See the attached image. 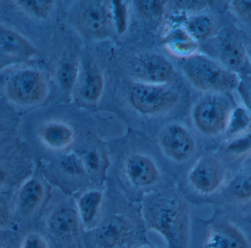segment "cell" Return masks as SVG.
<instances>
[{
	"label": "cell",
	"instance_id": "obj_1",
	"mask_svg": "<svg viewBox=\"0 0 251 248\" xmlns=\"http://www.w3.org/2000/svg\"><path fill=\"white\" fill-rule=\"evenodd\" d=\"M143 215L148 228L162 236L168 248H188L190 214L179 195L174 191L152 195L145 200Z\"/></svg>",
	"mask_w": 251,
	"mask_h": 248
},
{
	"label": "cell",
	"instance_id": "obj_2",
	"mask_svg": "<svg viewBox=\"0 0 251 248\" xmlns=\"http://www.w3.org/2000/svg\"><path fill=\"white\" fill-rule=\"evenodd\" d=\"M181 69L195 88L207 94H227L237 89L240 82L235 72L203 54L185 57Z\"/></svg>",
	"mask_w": 251,
	"mask_h": 248
},
{
	"label": "cell",
	"instance_id": "obj_3",
	"mask_svg": "<svg viewBox=\"0 0 251 248\" xmlns=\"http://www.w3.org/2000/svg\"><path fill=\"white\" fill-rule=\"evenodd\" d=\"M234 110L226 94H208L194 107L193 121L203 134L216 135L227 129Z\"/></svg>",
	"mask_w": 251,
	"mask_h": 248
},
{
	"label": "cell",
	"instance_id": "obj_4",
	"mask_svg": "<svg viewBox=\"0 0 251 248\" xmlns=\"http://www.w3.org/2000/svg\"><path fill=\"white\" fill-rule=\"evenodd\" d=\"M129 100L132 107L141 114L156 116L175 107L179 100L177 91L165 85L137 82L131 88Z\"/></svg>",
	"mask_w": 251,
	"mask_h": 248
},
{
	"label": "cell",
	"instance_id": "obj_5",
	"mask_svg": "<svg viewBox=\"0 0 251 248\" xmlns=\"http://www.w3.org/2000/svg\"><path fill=\"white\" fill-rule=\"evenodd\" d=\"M7 94L10 99L22 105L41 102L47 94V85L38 71L26 69L14 74L7 82Z\"/></svg>",
	"mask_w": 251,
	"mask_h": 248
},
{
	"label": "cell",
	"instance_id": "obj_6",
	"mask_svg": "<svg viewBox=\"0 0 251 248\" xmlns=\"http://www.w3.org/2000/svg\"><path fill=\"white\" fill-rule=\"evenodd\" d=\"M129 72L138 82L154 85L168 84L176 74L173 65L157 54L137 56L130 63Z\"/></svg>",
	"mask_w": 251,
	"mask_h": 248
},
{
	"label": "cell",
	"instance_id": "obj_7",
	"mask_svg": "<svg viewBox=\"0 0 251 248\" xmlns=\"http://www.w3.org/2000/svg\"><path fill=\"white\" fill-rule=\"evenodd\" d=\"M225 171L219 160L211 156L200 158L188 174L190 187L199 194L215 193L224 183Z\"/></svg>",
	"mask_w": 251,
	"mask_h": 248
},
{
	"label": "cell",
	"instance_id": "obj_8",
	"mask_svg": "<svg viewBox=\"0 0 251 248\" xmlns=\"http://www.w3.org/2000/svg\"><path fill=\"white\" fill-rule=\"evenodd\" d=\"M159 146L165 156L176 162H184L196 151V141L182 125L171 124L162 129L159 136Z\"/></svg>",
	"mask_w": 251,
	"mask_h": 248
},
{
	"label": "cell",
	"instance_id": "obj_9",
	"mask_svg": "<svg viewBox=\"0 0 251 248\" xmlns=\"http://www.w3.org/2000/svg\"><path fill=\"white\" fill-rule=\"evenodd\" d=\"M134 227L129 220L116 215L104 220L94 231L97 248H122L132 238Z\"/></svg>",
	"mask_w": 251,
	"mask_h": 248
},
{
	"label": "cell",
	"instance_id": "obj_10",
	"mask_svg": "<svg viewBox=\"0 0 251 248\" xmlns=\"http://www.w3.org/2000/svg\"><path fill=\"white\" fill-rule=\"evenodd\" d=\"M112 13L101 1L86 3L79 12V27L94 38L107 36L111 30Z\"/></svg>",
	"mask_w": 251,
	"mask_h": 248
},
{
	"label": "cell",
	"instance_id": "obj_11",
	"mask_svg": "<svg viewBox=\"0 0 251 248\" xmlns=\"http://www.w3.org/2000/svg\"><path fill=\"white\" fill-rule=\"evenodd\" d=\"M220 60L223 66L235 72L240 70L246 61L247 51L238 32L228 27L220 32L218 39Z\"/></svg>",
	"mask_w": 251,
	"mask_h": 248
},
{
	"label": "cell",
	"instance_id": "obj_12",
	"mask_svg": "<svg viewBox=\"0 0 251 248\" xmlns=\"http://www.w3.org/2000/svg\"><path fill=\"white\" fill-rule=\"evenodd\" d=\"M127 181L136 187H148L153 185L160 178L156 164L149 156L134 153L127 158L124 166Z\"/></svg>",
	"mask_w": 251,
	"mask_h": 248
},
{
	"label": "cell",
	"instance_id": "obj_13",
	"mask_svg": "<svg viewBox=\"0 0 251 248\" xmlns=\"http://www.w3.org/2000/svg\"><path fill=\"white\" fill-rule=\"evenodd\" d=\"M204 245L205 248H251L243 231L226 222L216 223L211 225Z\"/></svg>",
	"mask_w": 251,
	"mask_h": 248
},
{
	"label": "cell",
	"instance_id": "obj_14",
	"mask_svg": "<svg viewBox=\"0 0 251 248\" xmlns=\"http://www.w3.org/2000/svg\"><path fill=\"white\" fill-rule=\"evenodd\" d=\"M49 225L54 236L69 241L79 236L82 223L76 209L63 208L51 215Z\"/></svg>",
	"mask_w": 251,
	"mask_h": 248
},
{
	"label": "cell",
	"instance_id": "obj_15",
	"mask_svg": "<svg viewBox=\"0 0 251 248\" xmlns=\"http://www.w3.org/2000/svg\"><path fill=\"white\" fill-rule=\"evenodd\" d=\"M78 91L81 98L90 104L97 103L102 95L104 78L98 67L93 64L83 66L79 71Z\"/></svg>",
	"mask_w": 251,
	"mask_h": 248
},
{
	"label": "cell",
	"instance_id": "obj_16",
	"mask_svg": "<svg viewBox=\"0 0 251 248\" xmlns=\"http://www.w3.org/2000/svg\"><path fill=\"white\" fill-rule=\"evenodd\" d=\"M102 201V193L98 190H90L79 197L76 205V211L84 228L90 229L94 226Z\"/></svg>",
	"mask_w": 251,
	"mask_h": 248
},
{
	"label": "cell",
	"instance_id": "obj_17",
	"mask_svg": "<svg viewBox=\"0 0 251 248\" xmlns=\"http://www.w3.org/2000/svg\"><path fill=\"white\" fill-rule=\"evenodd\" d=\"M41 137L48 147L55 150H63L73 143L75 131L68 124L52 122L43 128Z\"/></svg>",
	"mask_w": 251,
	"mask_h": 248
},
{
	"label": "cell",
	"instance_id": "obj_18",
	"mask_svg": "<svg viewBox=\"0 0 251 248\" xmlns=\"http://www.w3.org/2000/svg\"><path fill=\"white\" fill-rule=\"evenodd\" d=\"M44 196V189L41 183L35 180L25 184L19 196L21 210L29 214L38 208Z\"/></svg>",
	"mask_w": 251,
	"mask_h": 248
},
{
	"label": "cell",
	"instance_id": "obj_19",
	"mask_svg": "<svg viewBox=\"0 0 251 248\" xmlns=\"http://www.w3.org/2000/svg\"><path fill=\"white\" fill-rule=\"evenodd\" d=\"M184 30L194 41H203L213 30V20L207 14H199L187 19Z\"/></svg>",
	"mask_w": 251,
	"mask_h": 248
},
{
	"label": "cell",
	"instance_id": "obj_20",
	"mask_svg": "<svg viewBox=\"0 0 251 248\" xmlns=\"http://www.w3.org/2000/svg\"><path fill=\"white\" fill-rule=\"evenodd\" d=\"M0 49L12 56H26L31 51L29 44L25 40L10 31H3L0 33Z\"/></svg>",
	"mask_w": 251,
	"mask_h": 248
},
{
	"label": "cell",
	"instance_id": "obj_21",
	"mask_svg": "<svg viewBox=\"0 0 251 248\" xmlns=\"http://www.w3.org/2000/svg\"><path fill=\"white\" fill-rule=\"evenodd\" d=\"M79 66L75 60H68L63 63L57 73V79L60 85L66 90H71L77 82Z\"/></svg>",
	"mask_w": 251,
	"mask_h": 248
},
{
	"label": "cell",
	"instance_id": "obj_22",
	"mask_svg": "<svg viewBox=\"0 0 251 248\" xmlns=\"http://www.w3.org/2000/svg\"><path fill=\"white\" fill-rule=\"evenodd\" d=\"M193 41L184 29L176 31L168 42L173 52L178 55L184 56V58L191 55V49L193 47Z\"/></svg>",
	"mask_w": 251,
	"mask_h": 248
},
{
	"label": "cell",
	"instance_id": "obj_23",
	"mask_svg": "<svg viewBox=\"0 0 251 248\" xmlns=\"http://www.w3.org/2000/svg\"><path fill=\"white\" fill-rule=\"evenodd\" d=\"M230 195L236 200H251V175H240L234 178L228 187Z\"/></svg>",
	"mask_w": 251,
	"mask_h": 248
},
{
	"label": "cell",
	"instance_id": "obj_24",
	"mask_svg": "<svg viewBox=\"0 0 251 248\" xmlns=\"http://www.w3.org/2000/svg\"><path fill=\"white\" fill-rule=\"evenodd\" d=\"M250 124L249 116L243 109H236L233 111L231 119L228 123V130L231 134H243L245 130H247Z\"/></svg>",
	"mask_w": 251,
	"mask_h": 248
},
{
	"label": "cell",
	"instance_id": "obj_25",
	"mask_svg": "<svg viewBox=\"0 0 251 248\" xmlns=\"http://www.w3.org/2000/svg\"><path fill=\"white\" fill-rule=\"evenodd\" d=\"M228 150L235 154L241 155L251 150V131L240 134L233 140L228 147Z\"/></svg>",
	"mask_w": 251,
	"mask_h": 248
},
{
	"label": "cell",
	"instance_id": "obj_26",
	"mask_svg": "<svg viewBox=\"0 0 251 248\" xmlns=\"http://www.w3.org/2000/svg\"><path fill=\"white\" fill-rule=\"evenodd\" d=\"M28 11L39 17H46L52 8L51 1H19Z\"/></svg>",
	"mask_w": 251,
	"mask_h": 248
},
{
	"label": "cell",
	"instance_id": "obj_27",
	"mask_svg": "<svg viewBox=\"0 0 251 248\" xmlns=\"http://www.w3.org/2000/svg\"><path fill=\"white\" fill-rule=\"evenodd\" d=\"M21 248H49V246L43 236L36 233H32L25 237Z\"/></svg>",
	"mask_w": 251,
	"mask_h": 248
},
{
	"label": "cell",
	"instance_id": "obj_28",
	"mask_svg": "<svg viewBox=\"0 0 251 248\" xmlns=\"http://www.w3.org/2000/svg\"><path fill=\"white\" fill-rule=\"evenodd\" d=\"M237 88L245 106L251 113V77L240 81Z\"/></svg>",
	"mask_w": 251,
	"mask_h": 248
},
{
	"label": "cell",
	"instance_id": "obj_29",
	"mask_svg": "<svg viewBox=\"0 0 251 248\" xmlns=\"http://www.w3.org/2000/svg\"><path fill=\"white\" fill-rule=\"evenodd\" d=\"M232 7L240 17L251 22V1H233Z\"/></svg>",
	"mask_w": 251,
	"mask_h": 248
},
{
	"label": "cell",
	"instance_id": "obj_30",
	"mask_svg": "<svg viewBox=\"0 0 251 248\" xmlns=\"http://www.w3.org/2000/svg\"><path fill=\"white\" fill-rule=\"evenodd\" d=\"M246 51H247V57L251 62V46L248 50H246Z\"/></svg>",
	"mask_w": 251,
	"mask_h": 248
},
{
	"label": "cell",
	"instance_id": "obj_31",
	"mask_svg": "<svg viewBox=\"0 0 251 248\" xmlns=\"http://www.w3.org/2000/svg\"><path fill=\"white\" fill-rule=\"evenodd\" d=\"M4 173L0 170V184L2 182L3 180H4Z\"/></svg>",
	"mask_w": 251,
	"mask_h": 248
},
{
	"label": "cell",
	"instance_id": "obj_32",
	"mask_svg": "<svg viewBox=\"0 0 251 248\" xmlns=\"http://www.w3.org/2000/svg\"><path fill=\"white\" fill-rule=\"evenodd\" d=\"M136 248H153L151 247V246H146V245H143V246H138V247H137Z\"/></svg>",
	"mask_w": 251,
	"mask_h": 248
},
{
	"label": "cell",
	"instance_id": "obj_33",
	"mask_svg": "<svg viewBox=\"0 0 251 248\" xmlns=\"http://www.w3.org/2000/svg\"><path fill=\"white\" fill-rule=\"evenodd\" d=\"M0 219H1V216H0Z\"/></svg>",
	"mask_w": 251,
	"mask_h": 248
}]
</instances>
